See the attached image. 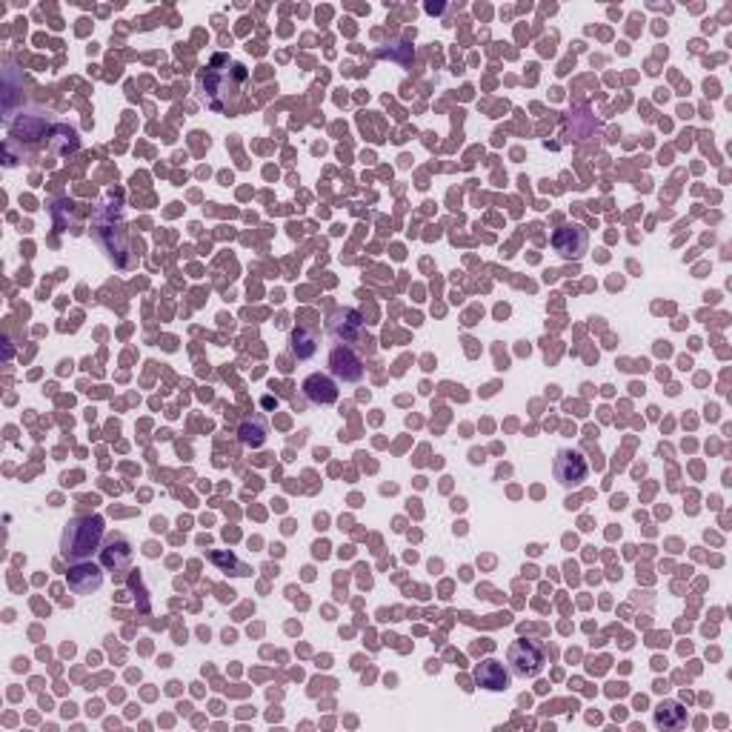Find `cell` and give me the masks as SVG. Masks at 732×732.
<instances>
[{"label":"cell","instance_id":"6da1fadb","mask_svg":"<svg viewBox=\"0 0 732 732\" xmlns=\"http://www.w3.org/2000/svg\"><path fill=\"white\" fill-rule=\"evenodd\" d=\"M246 66L232 61L226 55H215L209 66L201 72V89L215 112H226L241 101V92L246 84Z\"/></svg>","mask_w":732,"mask_h":732},{"label":"cell","instance_id":"7a4b0ae2","mask_svg":"<svg viewBox=\"0 0 732 732\" xmlns=\"http://www.w3.org/2000/svg\"><path fill=\"white\" fill-rule=\"evenodd\" d=\"M104 518L101 516H77L66 524L61 538V556L69 564L89 561L104 546Z\"/></svg>","mask_w":732,"mask_h":732},{"label":"cell","instance_id":"3957f363","mask_svg":"<svg viewBox=\"0 0 732 732\" xmlns=\"http://www.w3.org/2000/svg\"><path fill=\"white\" fill-rule=\"evenodd\" d=\"M326 332L332 335V341H338L341 346H358L366 341V324L361 318L358 309H335L326 318Z\"/></svg>","mask_w":732,"mask_h":732},{"label":"cell","instance_id":"277c9868","mask_svg":"<svg viewBox=\"0 0 732 732\" xmlns=\"http://www.w3.org/2000/svg\"><path fill=\"white\" fill-rule=\"evenodd\" d=\"M506 664L518 678H538L544 672V649L538 641L518 638L506 649Z\"/></svg>","mask_w":732,"mask_h":732},{"label":"cell","instance_id":"5b68a950","mask_svg":"<svg viewBox=\"0 0 732 732\" xmlns=\"http://www.w3.org/2000/svg\"><path fill=\"white\" fill-rule=\"evenodd\" d=\"M552 475H556V481L567 489L572 486H581L587 481V475H589V461H587V455L581 449H558L556 455V461H552Z\"/></svg>","mask_w":732,"mask_h":732},{"label":"cell","instance_id":"8992f818","mask_svg":"<svg viewBox=\"0 0 732 732\" xmlns=\"http://www.w3.org/2000/svg\"><path fill=\"white\" fill-rule=\"evenodd\" d=\"M589 246V232L581 224H564L552 232V249H556L564 261H581Z\"/></svg>","mask_w":732,"mask_h":732},{"label":"cell","instance_id":"52a82bcc","mask_svg":"<svg viewBox=\"0 0 732 732\" xmlns=\"http://www.w3.org/2000/svg\"><path fill=\"white\" fill-rule=\"evenodd\" d=\"M364 361H361V355L355 352L352 346H332L329 352V372L335 375L338 381L344 384H358L364 378Z\"/></svg>","mask_w":732,"mask_h":732},{"label":"cell","instance_id":"ba28073f","mask_svg":"<svg viewBox=\"0 0 732 732\" xmlns=\"http://www.w3.org/2000/svg\"><path fill=\"white\" fill-rule=\"evenodd\" d=\"M66 581H69V589L77 592V596H92L104 587V567H97L89 561H77L69 567L66 572Z\"/></svg>","mask_w":732,"mask_h":732},{"label":"cell","instance_id":"9c48e42d","mask_svg":"<svg viewBox=\"0 0 732 732\" xmlns=\"http://www.w3.org/2000/svg\"><path fill=\"white\" fill-rule=\"evenodd\" d=\"M304 398L315 406H332L338 401V384H335L329 375L315 372L304 381Z\"/></svg>","mask_w":732,"mask_h":732},{"label":"cell","instance_id":"30bf717a","mask_svg":"<svg viewBox=\"0 0 732 732\" xmlns=\"http://www.w3.org/2000/svg\"><path fill=\"white\" fill-rule=\"evenodd\" d=\"M132 564V544L124 536H112L101 546V567L109 572H124Z\"/></svg>","mask_w":732,"mask_h":732},{"label":"cell","instance_id":"8fae6325","mask_svg":"<svg viewBox=\"0 0 732 732\" xmlns=\"http://www.w3.org/2000/svg\"><path fill=\"white\" fill-rule=\"evenodd\" d=\"M475 684L489 692H504L509 687V672L498 658H484L475 667Z\"/></svg>","mask_w":732,"mask_h":732},{"label":"cell","instance_id":"7c38bea8","mask_svg":"<svg viewBox=\"0 0 732 732\" xmlns=\"http://www.w3.org/2000/svg\"><path fill=\"white\" fill-rule=\"evenodd\" d=\"M266 435H269V424L264 415H246L241 426H237V438L249 449H261L266 444Z\"/></svg>","mask_w":732,"mask_h":732},{"label":"cell","instance_id":"4fadbf2b","mask_svg":"<svg viewBox=\"0 0 732 732\" xmlns=\"http://www.w3.org/2000/svg\"><path fill=\"white\" fill-rule=\"evenodd\" d=\"M687 709L678 701H661L656 707V727L661 729H681L687 724Z\"/></svg>","mask_w":732,"mask_h":732},{"label":"cell","instance_id":"5bb4252c","mask_svg":"<svg viewBox=\"0 0 732 732\" xmlns=\"http://www.w3.org/2000/svg\"><path fill=\"white\" fill-rule=\"evenodd\" d=\"M289 352H292L298 361L312 358V355L318 352V335H315L312 329L298 326V329H295V332L289 335Z\"/></svg>","mask_w":732,"mask_h":732},{"label":"cell","instance_id":"9a60e30c","mask_svg":"<svg viewBox=\"0 0 732 732\" xmlns=\"http://www.w3.org/2000/svg\"><path fill=\"white\" fill-rule=\"evenodd\" d=\"M212 561H215V564H221V567H235V569H237V576H249V569H246L244 564H237L232 556L226 558L224 552H212Z\"/></svg>","mask_w":732,"mask_h":732}]
</instances>
